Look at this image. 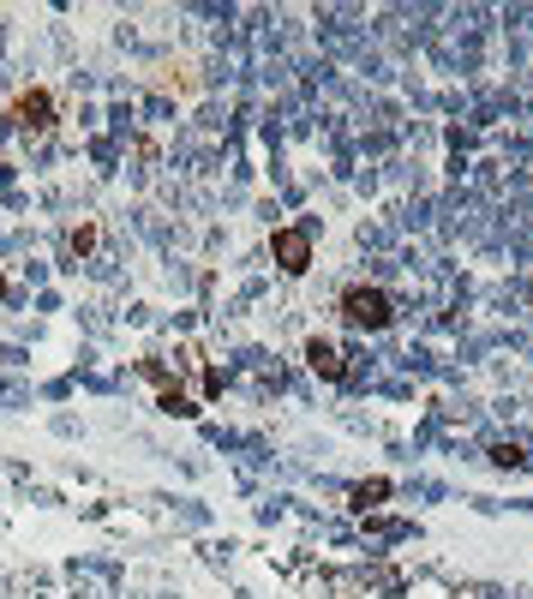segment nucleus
Listing matches in <instances>:
<instances>
[{"label":"nucleus","mask_w":533,"mask_h":599,"mask_svg":"<svg viewBox=\"0 0 533 599\" xmlns=\"http://www.w3.org/2000/svg\"><path fill=\"white\" fill-rule=\"evenodd\" d=\"M0 300H6V270H0Z\"/></svg>","instance_id":"obj_8"},{"label":"nucleus","mask_w":533,"mask_h":599,"mask_svg":"<svg viewBox=\"0 0 533 599\" xmlns=\"http://www.w3.org/2000/svg\"><path fill=\"white\" fill-rule=\"evenodd\" d=\"M348 498H354V510H372V504H384V498H390V480H366V486H354Z\"/></svg>","instance_id":"obj_7"},{"label":"nucleus","mask_w":533,"mask_h":599,"mask_svg":"<svg viewBox=\"0 0 533 599\" xmlns=\"http://www.w3.org/2000/svg\"><path fill=\"white\" fill-rule=\"evenodd\" d=\"M138 372H144V378L162 390V414H180V420H192V414H198V396H192L180 378H168V372H162V360H144Z\"/></svg>","instance_id":"obj_4"},{"label":"nucleus","mask_w":533,"mask_h":599,"mask_svg":"<svg viewBox=\"0 0 533 599\" xmlns=\"http://www.w3.org/2000/svg\"><path fill=\"white\" fill-rule=\"evenodd\" d=\"M306 366H312L318 378H330V384H342V378H348V354H342L336 342H324V336H312V342H306Z\"/></svg>","instance_id":"obj_5"},{"label":"nucleus","mask_w":533,"mask_h":599,"mask_svg":"<svg viewBox=\"0 0 533 599\" xmlns=\"http://www.w3.org/2000/svg\"><path fill=\"white\" fill-rule=\"evenodd\" d=\"M96 234H102V228H96V222H78V228H72V234H66V264H78V258H84V252H90V246H96Z\"/></svg>","instance_id":"obj_6"},{"label":"nucleus","mask_w":533,"mask_h":599,"mask_svg":"<svg viewBox=\"0 0 533 599\" xmlns=\"http://www.w3.org/2000/svg\"><path fill=\"white\" fill-rule=\"evenodd\" d=\"M270 258H276L282 276H306L312 270V234L306 228H276L270 234Z\"/></svg>","instance_id":"obj_3"},{"label":"nucleus","mask_w":533,"mask_h":599,"mask_svg":"<svg viewBox=\"0 0 533 599\" xmlns=\"http://www.w3.org/2000/svg\"><path fill=\"white\" fill-rule=\"evenodd\" d=\"M6 126H18V132H30V138H48V132H54V96H48L42 84H24V90L6 102Z\"/></svg>","instance_id":"obj_2"},{"label":"nucleus","mask_w":533,"mask_h":599,"mask_svg":"<svg viewBox=\"0 0 533 599\" xmlns=\"http://www.w3.org/2000/svg\"><path fill=\"white\" fill-rule=\"evenodd\" d=\"M336 318H342L348 330H390V324H396V300H390L384 288H372V282H348V288L336 294Z\"/></svg>","instance_id":"obj_1"}]
</instances>
